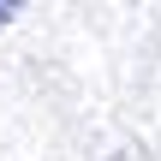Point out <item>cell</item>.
Returning a JSON list of instances; mask_svg holds the SVG:
<instances>
[{"instance_id":"cell-1","label":"cell","mask_w":161,"mask_h":161,"mask_svg":"<svg viewBox=\"0 0 161 161\" xmlns=\"http://www.w3.org/2000/svg\"><path fill=\"white\" fill-rule=\"evenodd\" d=\"M12 12H18V6H0V24H6V18H12Z\"/></svg>"}]
</instances>
